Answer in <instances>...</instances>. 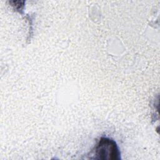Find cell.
Wrapping results in <instances>:
<instances>
[{"label": "cell", "instance_id": "cell-1", "mask_svg": "<svg viewBox=\"0 0 160 160\" xmlns=\"http://www.w3.org/2000/svg\"><path fill=\"white\" fill-rule=\"evenodd\" d=\"M90 159L102 160H119L120 152L116 142L108 138H101L92 151Z\"/></svg>", "mask_w": 160, "mask_h": 160}]
</instances>
